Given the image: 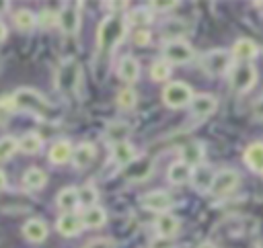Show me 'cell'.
I'll list each match as a JSON object with an SVG mask.
<instances>
[{
    "label": "cell",
    "instance_id": "obj_1",
    "mask_svg": "<svg viewBox=\"0 0 263 248\" xmlns=\"http://www.w3.org/2000/svg\"><path fill=\"white\" fill-rule=\"evenodd\" d=\"M127 33V18L123 16H107L97 27V49L103 53H111Z\"/></svg>",
    "mask_w": 263,
    "mask_h": 248
},
{
    "label": "cell",
    "instance_id": "obj_2",
    "mask_svg": "<svg viewBox=\"0 0 263 248\" xmlns=\"http://www.w3.org/2000/svg\"><path fill=\"white\" fill-rule=\"evenodd\" d=\"M10 96H12V102L16 109L33 113L39 119H45L51 113V102L35 88H16L14 94H10Z\"/></svg>",
    "mask_w": 263,
    "mask_h": 248
},
{
    "label": "cell",
    "instance_id": "obj_3",
    "mask_svg": "<svg viewBox=\"0 0 263 248\" xmlns=\"http://www.w3.org/2000/svg\"><path fill=\"white\" fill-rule=\"evenodd\" d=\"M191 98H193V88H191L187 82L173 80V82H168V84L162 88V102H164L168 109H183V107H189Z\"/></svg>",
    "mask_w": 263,
    "mask_h": 248
},
{
    "label": "cell",
    "instance_id": "obj_4",
    "mask_svg": "<svg viewBox=\"0 0 263 248\" xmlns=\"http://www.w3.org/2000/svg\"><path fill=\"white\" fill-rule=\"evenodd\" d=\"M232 55L226 49H210L201 55V70L208 76H224L230 72Z\"/></svg>",
    "mask_w": 263,
    "mask_h": 248
},
{
    "label": "cell",
    "instance_id": "obj_5",
    "mask_svg": "<svg viewBox=\"0 0 263 248\" xmlns=\"http://www.w3.org/2000/svg\"><path fill=\"white\" fill-rule=\"evenodd\" d=\"M228 80H230V88L234 92L245 94L257 84V68L253 64H236L234 68H230Z\"/></svg>",
    "mask_w": 263,
    "mask_h": 248
},
{
    "label": "cell",
    "instance_id": "obj_6",
    "mask_svg": "<svg viewBox=\"0 0 263 248\" xmlns=\"http://www.w3.org/2000/svg\"><path fill=\"white\" fill-rule=\"evenodd\" d=\"M195 57L193 47L185 41V39H175V41H166L162 45V59L168 61L171 66H185Z\"/></svg>",
    "mask_w": 263,
    "mask_h": 248
},
{
    "label": "cell",
    "instance_id": "obj_7",
    "mask_svg": "<svg viewBox=\"0 0 263 248\" xmlns=\"http://www.w3.org/2000/svg\"><path fill=\"white\" fill-rule=\"evenodd\" d=\"M80 82V66L76 59H66L58 74H55V88L60 92H70V90H76Z\"/></svg>",
    "mask_w": 263,
    "mask_h": 248
},
{
    "label": "cell",
    "instance_id": "obj_8",
    "mask_svg": "<svg viewBox=\"0 0 263 248\" xmlns=\"http://www.w3.org/2000/svg\"><path fill=\"white\" fill-rule=\"evenodd\" d=\"M80 2H68L58 12V27L64 35H76L80 29Z\"/></svg>",
    "mask_w": 263,
    "mask_h": 248
},
{
    "label": "cell",
    "instance_id": "obj_9",
    "mask_svg": "<svg viewBox=\"0 0 263 248\" xmlns=\"http://www.w3.org/2000/svg\"><path fill=\"white\" fill-rule=\"evenodd\" d=\"M238 184H240V176H238V172L232 170V168H224V170L216 172L210 193L216 195V197H226V195H230L232 191H236Z\"/></svg>",
    "mask_w": 263,
    "mask_h": 248
},
{
    "label": "cell",
    "instance_id": "obj_10",
    "mask_svg": "<svg viewBox=\"0 0 263 248\" xmlns=\"http://www.w3.org/2000/svg\"><path fill=\"white\" fill-rule=\"evenodd\" d=\"M140 203H142L144 209L162 215V213H168V209L173 207V197H171V193H166L162 189H156V191H150V193L142 195Z\"/></svg>",
    "mask_w": 263,
    "mask_h": 248
},
{
    "label": "cell",
    "instance_id": "obj_11",
    "mask_svg": "<svg viewBox=\"0 0 263 248\" xmlns=\"http://www.w3.org/2000/svg\"><path fill=\"white\" fill-rule=\"evenodd\" d=\"M218 107V98L214 94L201 92V94H193L191 102H189V111H191V119L195 121H203L208 119Z\"/></svg>",
    "mask_w": 263,
    "mask_h": 248
},
{
    "label": "cell",
    "instance_id": "obj_12",
    "mask_svg": "<svg viewBox=\"0 0 263 248\" xmlns=\"http://www.w3.org/2000/svg\"><path fill=\"white\" fill-rule=\"evenodd\" d=\"M214 176H216L214 168L203 162V164L191 168V178H189V182H191V187H193L195 191H199V193H210L212 182H214Z\"/></svg>",
    "mask_w": 263,
    "mask_h": 248
},
{
    "label": "cell",
    "instance_id": "obj_13",
    "mask_svg": "<svg viewBox=\"0 0 263 248\" xmlns=\"http://www.w3.org/2000/svg\"><path fill=\"white\" fill-rule=\"evenodd\" d=\"M95 158H97V148H95V143L82 141V143H78V146L72 150L70 162H72V166H74L76 170H84V168H88V166L95 162Z\"/></svg>",
    "mask_w": 263,
    "mask_h": 248
},
{
    "label": "cell",
    "instance_id": "obj_14",
    "mask_svg": "<svg viewBox=\"0 0 263 248\" xmlns=\"http://www.w3.org/2000/svg\"><path fill=\"white\" fill-rule=\"evenodd\" d=\"M55 228L64 238H74L84 230V223H82V217L76 213H62L55 221Z\"/></svg>",
    "mask_w": 263,
    "mask_h": 248
},
{
    "label": "cell",
    "instance_id": "obj_15",
    "mask_svg": "<svg viewBox=\"0 0 263 248\" xmlns=\"http://www.w3.org/2000/svg\"><path fill=\"white\" fill-rule=\"evenodd\" d=\"M257 53H259L257 43H255L253 39H247V37L236 39V41H234V45H232V51H230V55H232L234 59L242 61V64H249L251 59H255V57H257Z\"/></svg>",
    "mask_w": 263,
    "mask_h": 248
},
{
    "label": "cell",
    "instance_id": "obj_16",
    "mask_svg": "<svg viewBox=\"0 0 263 248\" xmlns=\"http://www.w3.org/2000/svg\"><path fill=\"white\" fill-rule=\"evenodd\" d=\"M117 76L127 84L138 82V78H140V61L129 53L123 55L119 59V64H117Z\"/></svg>",
    "mask_w": 263,
    "mask_h": 248
},
{
    "label": "cell",
    "instance_id": "obj_17",
    "mask_svg": "<svg viewBox=\"0 0 263 248\" xmlns=\"http://www.w3.org/2000/svg\"><path fill=\"white\" fill-rule=\"evenodd\" d=\"M179 228H181V221H179V217H175L173 213H162V215H158L156 221H154V230H156L158 238H168V240H173V238L177 236Z\"/></svg>",
    "mask_w": 263,
    "mask_h": 248
},
{
    "label": "cell",
    "instance_id": "obj_18",
    "mask_svg": "<svg viewBox=\"0 0 263 248\" xmlns=\"http://www.w3.org/2000/svg\"><path fill=\"white\" fill-rule=\"evenodd\" d=\"M23 236L33 244H41L47 238V223L41 217H31L23 225Z\"/></svg>",
    "mask_w": 263,
    "mask_h": 248
},
{
    "label": "cell",
    "instance_id": "obj_19",
    "mask_svg": "<svg viewBox=\"0 0 263 248\" xmlns=\"http://www.w3.org/2000/svg\"><path fill=\"white\" fill-rule=\"evenodd\" d=\"M72 143H70V139H58L51 148H49V152H47V160L53 164V166H62V164H66V162H70V158H72Z\"/></svg>",
    "mask_w": 263,
    "mask_h": 248
},
{
    "label": "cell",
    "instance_id": "obj_20",
    "mask_svg": "<svg viewBox=\"0 0 263 248\" xmlns=\"http://www.w3.org/2000/svg\"><path fill=\"white\" fill-rule=\"evenodd\" d=\"M136 158H138V156H136V148H134L129 141H121V143L111 146V160H113L119 168L129 166Z\"/></svg>",
    "mask_w": 263,
    "mask_h": 248
},
{
    "label": "cell",
    "instance_id": "obj_21",
    "mask_svg": "<svg viewBox=\"0 0 263 248\" xmlns=\"http://www.w3.org/2000/svg\"><path fill=\"white\" fill-rule=\"evenodd\" d=\"M129 133H132V127H129L125 121H113V123H109L107 129H105V141H109L111 146H115V143L127 141Z\"/></svg>",
    "mask_w": 263,
    "mask_h": 248
},
{
    "label": "cell",
    "instance_id": "obj_22",
    "mask_svg": "<svg viewBox=\"0 0 263 248\" xmlns=\"http://www.w3.org/2000/svg\"><path fill=\"white\" fill-rule=\"evenodd\" d=\"M181 162H185L189 168H195L203 164V146L199 141H189L181 148Z\"/></svg>",
    "mask_w": 263,
    "mask_h": 248
},
{
    "label": "cell",
    "instance_id": "obj_23",
    "mask_svg": "<svg viewBox=\"0 0 263 248\" xmlns=\"http://www.w3.org/2000/svg\"><path fill=\"white\" fill-rule=\"evenodd\" d=\"M150 174H152V160H148V158H136L129 164V170H127L125 176L132 182H140V180H146Z\"/></svg>",
    "mask_w": 263,
    "mask_h": 248
},
{
    "label": "cell",
    "instance_id": "obj_24",
    "mask_svg": "<svg viewBox=\"0 0 263 248\" xmlns=\"http://www.w3.org/2000/svg\"><path fill=\"white\" fill-rule=\"evenodd\" d=\"M55 203L64 213H74V209H78V187H64L58 193Z\"/></svg>",
    "mask_w": 263,
    "mask_h": 248
},
{
    "label": "cell",
    "instance_id": "obj_25",
    "mask_svg": "<svg viewBox=\"0 0 263 248\" xmlns=\"http://www.w3.org/2000/svg\"><path fill=\"white\" fill-rule=\"evenodd\" d=\"M245 164L253 170V172H261L263 174V141H255L245 150L242 156Z\"/></svg>",
    "mask_w": 263,
    "mask_h": 248
},
{
    "label": "cell",
    "instance_id": "obj_26",
    "mask_svg": "<svg viewBox=\"0 0 263 248\" xmlns=\"http://www.w3.org/2000/svg\"><path fill=\"white\" fill-rule=\"evenodd\" d=\"M23 184H25L27 189H31V191L43 189V187L47 184V174H45V170L39 168V166L27 168V170L23 172Z\"/></svg>",
    "mask_w": 263,
    "mask_h": 248
},
{
    "label": "cell",
    "instance_id": "obj_27",
    "mask_svg": "<svg viewBox=\"0 0 263 248\" xmlns=\"http://www.w3.org/2000/svg\"><path fill=\"white\" fill-rule=\"evenodd\" d=\"M189 178H191V168L185 164V162H181V160H177V162H173L171 166H168V170H166V180L171 182V184H185V182H189Z\"/></svg>",
    "mask_w": 263,
    "mask_h": 248
},
{
    "label": "cell",
    "instance_id": "obj_28",
    "mask_svg": "<svg viewBox=\"0 0 263 248\" xmlns=\"http://www.w3.org/2000/svg\"><path fill=\"white\" fill-rule=\"evenodd\" d=\"M43 148V137L37 131H25L18 137V150L23 154H37Z\"/></svg>",
    "mask_w": 263,
    "mask_h": 248
},
{
    "label": "cell",
    "instance_id": "obj_29",
    "mask_svg": "<svg viewBox=\"0 0 263 248\" xmlns=\"http://www.w3.org/2000/svg\"><path fill=\"white\" fill-rule=\"evenodd\" d=\"M80 217H82V223H84V228H90V230H99V228H103V225H105V221H107V211H105L103 207L95 205V207H88V209H84V213H82Z\"/></svg>",
    "mask_w": 263,
    "mask_h": 248
},
{
    "label": "cell",
    "instance_id": "obj_30",
    "mask_svg": "<svg viewBox=\"0 0 263 248\" xmlns=\"http://www.w3.org/2000/svg\"><path fill=\"white\" fill-rule=\"evenodd\" d=\"M12 23L18 31L27 33V31H33L37 27V14L29 8H18L14 14H12Z\"/></svg>",
    "mask_w": 263,
    "mask_h": 248
},
{
    "label": "cell",
    "instance_id": "obj_31",
    "mask_svg": "<svg viewBox=\"0 0 263 248\" xmlns=\"http://www.w3.org/2000/svg\"><path fill=\"white\" fill-rule=\"evenodd\" d=\"M97 201H99V191L92 184H84L78 189V207L88 209V207H95Z\"/></svg>",
    "mask_w": 263,
    "mask_h": 248
},
{
    "label": "cell",
    "instance_id": "obj_32",
    "mask_svg": "<svg viewBox=\"0 0 263 248\" xmlns=\"http://www.w3.org/2000/svg\"><path fill=\"white\" fill-rule=\"evenodd\" d=\"M187 33V25L183 20H168L162 27V37L166 41H175V39H183V35Z\"/></svg>",
    "mask_w": 263,
    "mask_h": 248
},
{
    "label": "cell",
    "instance_id": "obj_33",
    "mask_svg": "<svg viewBox=\"0 0 263 248\" xmlns=\"http://www.w3.org/2000/svg\"><path fill=\"white\" fill-rule=\"evenodd\" d=\"M18 150V137L14 135H2L0 137V162H8Z\"/></svg>",
    "mask_w": 263,
    "mask_h": 248
},
{
    "label": "cell",
    "instance_id": "obj_34",
    "mask_svg": "<svg viewBox=\"0 0 263 248\" xmlns=\"http://www.w3.org/2000/svg\"><path fill=\"white\" fill-rule=\"evenodd\" d=\"M150 78L154 82H164L171 78V64L164 61V59H156L152 66H150Z\"/></svg>",
    "mask_w": 263,
    "mask_h": 248
},
{
    "label": "cell",
    "instance_id": "obj_35",
    "mask_svg": "<svg viewBox=\"0 0 263 248\" xmlns=\"http://www.w3.org/2000/svg\"><path fill=\"white\" fill-rule=\"evenodd\" d=\"M115 100H117V107H121V109H134L136 102H138V94L132 86H127V88H121L117 92Z\"/></svg>",
    "mask_w": 263,
    "mask_h": 248
},
{
    "label": "cell",
    "instance_id": "obj_36",
    "mask_svg": "<svg viewBox=\"0 0 263 248\" xmlns=\"http://www.w3.org/2000/svg\"><path fill=\"white\" fill-rule=\"evenodd\" d=\"M127 20H129L132 25H148V23H152V10H150V8H146V6L134 8Z\"/></svg>",
    "mask_w": 263,
    "mask_h": 248
},
{
    "label": "cell",
    "instance_id": "obj_37",
    "mask_svg": "<svg viewBox=\"0 0 263 248\" xmlns=\"http://www.w3.org/2000/svg\"><path fill=\"white\" fill-rule=\"evenodd\" d=\"M37 25H41L43 29H49V27L58 25V12H51L49 8H43L37 14Z\"/></svg>",
    "mask_w": 263,
    "mask_h": 248
},
{
    "label": "cell",
    "instance_id": "obj_38",
    "mask_svg": "<svg viewBox=\"0 0 263 248\" xmlns=\"http://www.w3.org/2000/svg\"><path fill=\"white\" fill-rule=\"evenodd\" d=\"M14 102H12V96H0V125L4 123V119L14 111Z\"/></svg>",
    "mask_w": 263,
    "mask_h": 248
},
{
    "label": "cell",
    "instance_id": "obj_39",
    "mask_svg": "<svg viewBox=\"0 0 263 248\" xmlns=\"http://www.w3.org/2000/svg\"><path fill=\"white\" fill-rule=\"evenodd\" d=\"M84 248H117V246H115V242L111 238H95Z\"/></svg>",
    "mask_w": 263,
    "mask_h": 248
},
{
    "label": "cell",
    "instance_id": "obj_40",
    "mask_svg": "<svg viewBox=\"0 0 263 248\" xmlns=\"http://www.w3.org/2000/svg\"><path fill=\"white\" fill-rule=\"evenodd\" d=\"M134 43L136 45H148L150 43V31L148 29H140L134 33Z\"/></svg>",
    "mask_w": 263,
    "mask_h": 248
},
{
    "label": "cell",
    "instance_id": "obj_41",
    "mask_svg": "<svg viewBox=\"0 0 263 248\" xmlns=\"http://www.w3.org/2000/svg\"><path fill=\"white\" fill-rule=\"evenodd\" d=\"M150 248H175V244L168 238H154L150 242Z\"/></svg>",
    "mask_w": 263,
    "mask_h": 248
},
{
    "label": "cell",
    "instance_id": "obj_42",
    "mask_svg": "<svg viewBox=\"0 0 263 248\" xmlns=\"http://www.w3.org/2000/svg\"><path fill=\"white\" fill-rule=\"evenodd\" d=\"M175 6H179L177 0H173V2H150V8H154V10H171Z\"/></svg>",
    "mask_w": 263,
    "mask_h": 248
},
{
    "label": "cell",
    "instance_id": "obj_43",
    "mask_svg": "<svg viewBox=\"0 0 263 248\" xmlns=\"http://www.w3.org/2000/svg\"><path fill=\"white\" fill-rule=\"evenodd\" d=\"M253 119H257V121H263V96L255 102V107H253Z\"/></svg>",
    "mask_w": 263,
    "mask_h": 248
},
{
    "label": "cell",
    "instance_id": "obj_44",
    "mask_svg": "<svg viewBox=\"0 0 263 248\" xmlns=\"http://www.w3.org/2000/svg\"><path fill=\"white\" fill-rule=\"evenodd\" d=\"M103 6H107L111 10H121V8L127 6V2H103Z\"/></svg>",
    "mask_w": 263,
    "mask_h": 248
},
{
    "label": "cell",
    "instance_id": "obj_45",
    "mask_svg": "<svg viewBox=\"0 0 263 248\" xmlns=\"http://www.w3.org/2000/svg\"><path fill=\"white\" fill-rule=\"evenodd\" d=\"M6 35H8V29H6V25L0 20V43L6 39Z\"/></svg>",
    "mask_w": 263,
    "mask_h": 248
},
{
    "label": "cell",
    "instance_id": "obj_46",
    "mask_svg": "<svg viewBox=\"0 0 263 248\" xmlns=\"http://www.w3.org/2000/svg\"><path fill=\"white\" fill-rule=\"evenodd\" d=\"M6 184H8L6 174H4V170H0V191H4V189H6Z\"/></svg>",
    "mask_w": 263,
    "mask_h": 248
},
{
    "label": "cell",
    "instance_id": "obj_47",
    "mask_svg": "<svg viewBox=\"0 0 263 248\" xmlns=\"http://www.w3.org/2000/svg\"><path fill=\"white\" fill-rule=\"evenodd\" d=\"M197 248H216V246H214L212 242H201V244H199Z\"/></svg>",
    "mask_w": 263,
    "mask_h": 248
},
{
    "label": "cell",
    "instance_id": "obj_48",
    "mask_svg": "<svg viewBox=\"0 0 263 248\" xmlns=\"http://www.w3.org/2000/svg\"><path fill=\"white\" fill-rule=\"evenodd\" d=\"M6 6H8V2H0V12H4V10H6Z\"/></svg>",
    "mask_w": 263,
    "mask_h": 248
}]
</instances>
